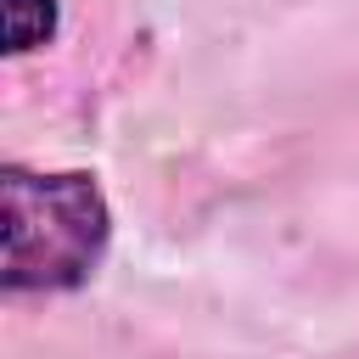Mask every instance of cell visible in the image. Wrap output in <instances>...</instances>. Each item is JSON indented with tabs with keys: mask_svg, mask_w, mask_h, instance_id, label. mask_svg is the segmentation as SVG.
Listing matches in <instances>:
<instances>
[{
	"mask_svg": "<svg viewBox=\"0 0 359 359\" xmlns=\"http://www.w3.org/2000/svg\"><path fill=\"white\" fill-rule=\"evenodd\" d=\"M112 247V208L95 174L22 163L0 168V292H79Z\"/></svg>",
	"mask_w": 359,
	"mask_h": 359,
	"instance_id": "obj_1",
	"label": "cell"
},
{
	"mask_svg": "<svg viewBox=\"0 0 359 359\" xmlns=\"http://www.w3.org/2000/svg\"><path fill=\"white\" fill-rule=\"evenodd\" d=\"M62 28V0H0V45L6 56H28L50 45Z\"/></svg>",
	"mask_w": 359,
	"mask_h": 359,
	"instance_id": "obj_2",
	"label": "cell"
}]
</instances>
